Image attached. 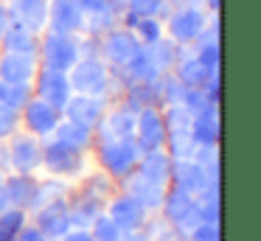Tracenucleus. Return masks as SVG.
I'll use <instances>...</instances> for the list:
<instances>
[{
  "label": "nucleus",
  "instance_id": "obj_1",
  "mask_svg": "<svg viewBox=\"0 0 261 241\" xmlns=\"http://www.w3.org/2000/svg\"><path fill=\"white\" fill-rule=\"evenodd\" d=\"M90 151H96V166L104 174H110L115 182L129 177L143 154L135 138H96Z\"/></svg>",
  "mask_w": 261,
  "mask_h": 241
},
{
  "label": "nucleus",
  "instance_id": "obj_2",
  "mask_svg": "<svg viewBox=\"0 0 261 241\" xmlns=\"http://www.w3.org/2000/svg\"><path fill=\"white\" fill-rule=\"evenodd\" d=\"M42 168L51 177L68 179V182H76L90 171L87 168V151H76L54 138L42 140Z\"/></svg>",
  "mask_w": 261,
  "mask_h": 241
},
{
  "label": "nucleus",
  "instance_id": "obj_3",
  "mask_svg": "<svg viewBox=\"0 0 261 241\" xmlns=\"http://www.w3.org/2000/svg\"><path fill=\"white\" fill-rule=\"evenodd\" d=\"M6 151L12 174H37L42 168V140L23 129L6 140Z\"/></svg>",
  "mask_w": 261,
  "mask_h": 241
},
{
  "label": "nucleus",
  "instance_id": "obj_4",
  "mask_svg": "<svg viewBox=\"0 0 261 241\" xmlns=\"http://www.w3.org/2000/svg\"><path fill=\"white\" fill-rule=\"evenodd\" d=\"M59 118H62V112H59L54 104L42 101L40 95H31L29 104L20 110V129L29 132V135H34V138H40V140H45V138L54 135Z\"/></svg>",
  "mask_w": 261,
  "mask_h": 241
},
{
  "label": "nucleus",
  "instance_id": "obj_5",
  "mask_svg": "<svg viewBox=\"0 0 261 241\" xmlns=\"http://www.w3.org/2000/svg\"><path fill=\"white\" fill-rule=\"evenodd\" d=\"M104 213H107V216L113 219V222L118 224L124 233H129V230H141L143 224H146V219H149L146 207H143L135 196H129L126 191H121V188L107 199Z\"/></svg>",
  "mask_w": 261,
  "mask_h": 241
},
{
  "label": "nucleus",
  "instance_id": "obj_6",
  "mask_svg": "<svg viewBox=\"0 0 261 241\" xmlns=\"http://www.w3.org/2000/svg\"><path fill=\"white\" fill-rule=\"evenodd\" d=\"M135 143L141 146V151H154L166 146V121L160 106H143L138 110L135 118Z\"/></svg>",
  "mask_w": 261,
  "mask_h": 241
},
{
  "label": "nucleus",
  "instance_id": "obj_7",
  "mask_svg": "<svg viewBox=\"0 0 261 241\" xmlns=\"http://www.w3.org/2000/svg\"><path fill=\"white\" fill-rule=\"evenodd\" d=\"M29 219L42 230L45 238H62V235L73 227V224H70V216H68V196L37 207L34 213H29Z\"/></svg>",
  "mask_w": 261,
  "mask_h": 241
},
{
  "label": "nucleus",
  "instance_id": "obj_8",
  "mask_svg": "<svg viewBox=\"0 0 261 241\" xmlns=\"http://www.w3.org/2000/svg\"><path fill=\"white\" fill-rule=\"evenodd\" d=\"M110 101L107 98H98V95H70V101L62 106V118H68V121H76L82 123V126L93 129L96 132V126L101 123L104 112H107Z\"/></svg>",
  "mask_w": 261,
  "mask_h": 241
},
{
  "label": "nucleus",
  "instance_id": "obj_9",
  "mask_svg": "<svg viewBox=\"0 0 261 241\" xmlns=\"http://www.w3.org/2000/svg\"><path fill=\"white\" fill-rule=\"evenodd\" d=\"M34 95H40L42 101H48V104H54L59 112H62V106L70 101V95H73V90H70V82L65 78V73L59 70H48V67H37L34 73Z\"/></svg>",
  "mask_w": 261,
  "mask_h": 241
},
{
  "label": "nucleus",
  "instance_id": "obj_10",
  "mask_svg": "<svg viewBox=\"0 0 261 241\" xmlns=\"http://www.w3.org/2000/svg\"><path fill=\"white\" fill-rule=\"evenodd\" d=\"M51 138L59 140V143H65V146H70V149H76V151H90L93 140H96V132L87 129V126H82V123H76V121L59 118V123H57V129H54Z\"/></svg>",
  "mask_w": 261,
  "mask_h": 241
},
{
  "label": "nucleus",
  "instance_id": "obj_11",
  "mask_svg": "<svg viewBox=\"0 0 261 241\" xmlns=\"http://www.w3.org/2000/svg\"><path fill=\"white\" fill-rule=\"evenodd\" d=\"M188 132H191L194 146H216L219 143V118H216L214 106L191 115V129Z\"/></svg>",
  "mask_w": 261,
  "mask_h": 241
},
{
  "label": "nucleus",
  "instance_id": "obj_12",
  "mask_svg": "<svg viewBox=\"0 0 261 241\" xmlns=\"http://www.w3.org/2000/svg\"><path fill=\"white\" fill-rule=\"evenodd\" d=\"M87 230H90V235L96 241H124V230H121L107 213H101V216H98Z\"/></svg>",
  "mask_w": 261,
  "mask_h": 241
},
{
  "label": "nucleus",
  "instance_id": "obj_13",
  "mask_svg": "<svg viewBox=\"0 0 261 241\" xmlns=\"http://www.w3.org/2000/svg\"><path fill=\"white\" fill-rule=\"evenodd\" d=\"M14 132H20V110L0 104V143L9 140Z\"/></svg>",
  "mask_w": 261,
  "mask_h": 241
},
{
  "label": "nucleus",
  "instance_id": "obj_14",
  "mask_svg": "<svg viewBox=\"0 0 261 241\" xmlns=\"http://www.w3.org/2000/svg\"><path fill=\"white\" fill-rule=\"evenodd\" d=\"M186 241H219V222H199L186 233Z\"/></svg>",
  "mask_w": 261,
  "mask_h": 241
},
{
  "label": "nucleus",
  "instance_id": "obj_15",
  "mask_svg": "<svg viewBox=\"0 0 261 241\" xmlns=\"http://www.w3.org/2000/svg\"><path fill=\"white\" fill-rule=\"evenodd\" d=\"M14 241H45V235H42V230L37 227V224L31 222V219H29V222H25L23 227L17 230V235H14Z\"/></svg>",
  "mask_w": 261,
  "mask_h": 241
},
{
  "label": "nucleus",
  "instance_id": "obj_16",
  "mask_svg": "<svg viewBox=\"0 0 261 241\" xmlns=\"http://www.w3.org/2000/svg\"><path fill=\"white\" fill-rule=\"evenodd\" d=\"M62 241H96L90 235V230H85V227H70L68 233L62 235Z\"/></svg>",
  "mask_w": 261,
  "mask_h": 241
},
{
  "label": "nucleus",
  "instance_id": "obj_17",
  "mask_svg": "<svg viewBox=\"0 0 261 241\" xmlns=\"http://www.w3.org/2000/svg\"><path fill=\"white\" fill-rule=\"evenodd\" d=\"M45 241H62V238H45Z\"/></svg>",
  "mask_w": 261,
  "mask_h": 241
}]
</instances>
